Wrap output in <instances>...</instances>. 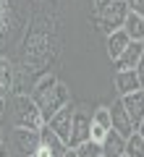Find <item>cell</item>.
I'll return each mask as SVG.
<instances>
[{
    "label": "cell",
    "mask_w": 144,
    "mask_h": 157,
    "mask_svg": "<svg viewBox=\"0 0 144 157\" xmlns=\"http://www.w3.org/2000/svg\"><path fill=\"white\" fill-rule=\"evenodd\" d=\"M32 100L39 105L42 118H45V123H47L55 113H60L66 105H71V92H68L66 84H60V81H58L50 92H45V94H39V97H32Z\"/></svg>",
    "instance_id": "obj_1"
},
{
    "label": "cell",
    "mask_w": 144,
    "mask_h": 157,
    "mask_svg": "<svg viewBox=\"0 0 144 157\" xmlns=\"http://www.w3.org/2000/svg\"><path fill=\"white\" fill-rule=\"evenodd\" d=\"M45 126V118H42V110L39 105L32 100V97L21 94L16 100V128H24V131H42Z\"/></svg>",
    "instance_id": "obj_2"
},
{
    "label": "cell",
    "mask_w": 144,
    "mask_h": 157,
    "mask_svg": "<svg viewBox=\"0 0 144 157\" xmlns=\"http://www.w3.org/2000/svg\"><path fill=\"white\" fill-rule=\"evenodd\" d=\"M128 3L126 0H115V3H110V6L105 8L102 13H97V21H100V29L110 37L113 32H121L123 29V24H126V18H128Z\"/></svg>",
    "instance_id": "obj_3"
},
{
    "label": "cell",
    "mask_w": 144,
    "mask_h": 157,
    "mask_svg": "<svg viewBox=\"0 0 144 157\" xmlns=\"http://www.w3.org/2000/svg\"><path fill=\"white\" fill-rule=\"evenodd\" d=\"M92 136V113L89 110H73V126H71V141L68 147L71 149H79L84 141H89Z\"/></svg>",
    "instance_id": "obj_4"
},
{
    "label": "cell",
    "mask_w": 144,
    "mask_h": 157,
    "mask_svg": "<svg viewBox=\"0 0 144 157\" xmlns=\"http://www.w3.org/2000/svg\"><path fill=\"white\" fill-rule=\"evenodd\" d=\"M113 131V118H110V107H97V110L92 113V136H89V141H97V144H102V141L107 139V134Z\"/></svg>",
    "instance_id": "obj_5"
},
{
    "label": "cell",
    "mask_w": 144,
    "mask_h": 157,
    "mask_svg": "<svg viewBox=\"0 0 144 157\" xmlns=\"http://www.w3.org/2000/svg\"><path fill=\"white\" fill-rule=\"evenodd\" d=\"M110 118H113V131H118L123 139H128L131 134H136V128H134V123H131V118H128L126 107H123L121 97L110 105Z\"/></svg>",
    "instance_id": "obj_6"
},
{
    "label": "cell",
    "mask_w": 144,
    "mask_h": 157,
    "mask_svg": "<svg viewBox=\"0 0 144 157\" xmlns=\"http://www.w3.org/2000/svg\"><path fill=\"white\" fill-rule=\"evenodd\" d=\"M47 126H50V128L68 144V141H71V126H73V107L66 105L60 113H55V115L47 121ZM68 149H71V147H68Z\"/></svg>",
    "instance_id": "obj_7"
},
{
    "label": "cell",
    "mask_w": 144,
    "mask_h": 157,
    "mask_svg": "<svg viewBox=\"0 0 144 157\" xmlns=\"http://www.w3.org/2000/svg\"><path fill=\"white\" fill-rule=\"evenodd\" d=\"M142 58H144V42H131L126 47V52L115 60V73L118 71H134Z\"/></svg>",
    "instance_id": "obj_8"
},
{
    "label": "cell",
    "mask_w": 144,
    "mask_h": 157,
    "mask_svg": "<svg viewBox=\"0 0 144 157\" xmlns=\"http://www.w3.org/2000/svg\"><path fill=\"white\" fill-rule=\"evenodd\" d=\"M121 100H123V107H126L128 118H131L134 128H139L144 121V92H134V94H126Z\"/></svg>",
    "instance_id": "obj_9"
},
{
    "label": "cell",
    "mask_w": 144,
    "mask_h": 157,
    "mask_svg": "<svg viewBox=\"0 0 144 157\" xmlns=\"http://www.w3.org/2000/svg\"><path fill=\"white\" fill-rule=\"evenodd\" d=\"M39 136H42V147H45V149H50V155H53V157H66L68 144H66V141H63V139H60V136H58L47 123L42 126Z\"/></svg>",
    "instance_id": "obj_10"
},
{
    "label": "cell",
    "mask_w": 144,
    "mask_h": 157,
    "mask_svg": "<svg viewBox=\"0 0 144 157\" xmlns=\"http://www.w3.org/2000/svg\"><path fill=\"white\" fill-rule=\"evenodd\" d=\"M115 92H118V97L142 92V84H139V78H136V71H118L115 73Z\"/></svg>",
    "instance_id": "obj_11"
},
{
    "label": "cell",
    "mask_w": 144,
    "mask_h": 157,
    "mask_svg": "<svg viewBox=\"0 0 144 157\" xmlns=\"http://www.w3.org/2000/svg\"><path fill=\"white\" fill-rule=\"evenodd\" d=\"M16 141H18V147H21V152L29 155V157H34L39 152V147H42V136H39V131L16 128Z\"/></svg>",
    "instance_id": "obj_12"
},
{
    "label": "cell",
    "mask_w": 144,
    "mask_h": 157,
    "mask_svg": "<svg viewBox=\"0 0 144 157\" xmlns=\"http://www.w3.org/2000/svg\"><path fill=\"white\" fill-rule=\"evenodd\" d=\"M128 45H131V37H128L123 29H121V32H113L110 37H107V58L115 63L118 58L126 52V47H128Z\"/></svg>",
    "instance_id": "obj_13"
},
{
    "label": "cell",
    "mask_w": 144,
    "mask_h": 157,
    "mask_svg": "<svg viewBox=\"0 0 144 157\" xmlns=\"http://www.w3.org/2000/svg\"><path fill=\"white\" fill-rule=\"evenodd\" d=\"M102 157H126V139L118 131H110L102 141Z\"/></svg>",
    "instance_id": "obj_14"
},
{
    "label": "cell",
    "mask_w": 144,
    "mask_h": 157,
    "mask_svg": "<svg viewBox=\"0 0 144 157\" xmlns=\"http://www.w3.org/2000/svg\"><path fill=\"white\" fill-rule=\"evenodd\" d=\"M16 68L6 60V58H0V97H8L16 86Z\"/></svg>",
    "instance_id": "obj_15"
},
{
    "label": "cell",
    "mask_w": 144,
    "mask_h": 157,
    "mask_svg": "<svg viewBox=\"0 0 144 157\" xmlns=\"http://www.w3.org/2000/svg\"><path fill=\"white\" fill-rule=\"evenodd\" d=\"M123 32L131 37V42H144V16L128 13L126 24H123Z\"/></svg>",
    "instance_id": "obj_16"
},
{
    "label": "cell",
    "mask_w": 144,
    "mask_h": 157,
    "mask_svg": "<svg viewBox=\"0 0 144 157\" xmlns=\"http://www.w3.org/2000/svg\"><path fill=\"white\" fill-rule=\"evenodd\" d=\"M126 157H144V139L139 134H131L126 139Z\"/></svg>",
    "instance_id": "obj_17"
},
{
    "label": "cell",
    "mask_w": 144,
    "mask_h": 157,
    "mask_svg": "<svg viewBox=\"0 0 144 157\" xmlns=\"http://www.w3.org/2000/svg\"><path fill=\"white\" fill-rule=\"evenodd\" d=\"M76 155L79 157H102V144H97V141H84L76 149Z\"/></svg>",
    "instance_id": "obj_18"
},
{
    "label": "cell",
    "mask_w": 144,
    "mask_h": 157,
    "mask_svg": "<svg viewBox=\"0 0 144 157\" xmlns=\"http://www.w3.org/2000/svg\"><path fill=\"white\" fill-rule=\"evenodd\" d=\"M55 84H58V78L53 76V73H50V76H45L42 81H39V84L34 86V97H39V94H45V92H50V89H53V86H55Z\"/></svg>",
    "instance_id": "obj_19"
},
{
    "label": "cell",
    "mask_w": 144,
    "mask_h": 157,
    "mask_svg": "<svg viewBox=\"0 0 144 157\" xmlns=\"http://www.w3.org/2000/svg\"><path fill=\"white\" fill-rule=\"evenodd\" d=\"M128 3V11L136 13V16H144V0H126Z\"/></svg>",
    "instance_id": "obj_20"
},
{
    "label": "cell",
    "mask_w": 144,
    "mask_h": 157,
    "mask_svg": "<svg viewBox=\"0 0 144 157\" xmlns=\"http://www.w3.org/2000/svg\"><path fill=\"white\" fill-rule=\"evenodd\" d=\"M134 71H136V78H139V84H142V89H144V58L139 60V66L134 68Z\"/></svg>",
    "instance_id": "obj_21"
},
{
    "label": "cell",
    "mask_w": 144,
    "mask_h": 157,
    "mask_svg": "<svg viewBox=\"0 0 144 157\" xmlns=\"http://www.w3.org/2000/svg\"><path fill=\"white\" fill-rule=\"evenodd\" d=\"M110 3H115V0H94V11H97V13H102L107 6H110Z\"/></svg>",
    "instance_id": "obj_22"
},
{
    "label": "cell",
    "mask_w": 144,
    "mask_h": 157,
    "mask_svg": "<svg viewBox=\"0 0 144 157\" xmlns=\"http://www.w3.org/2000/svg\"><path fill=\"white\" fill-rule=\"evenodd\" d=\"M34 157H53V155H50V149H45V147H39V152H37Z\"/></svg>",
    "instance_id": "obj_23"
},
{
    "label": "cell",
    "mask_w": 144,
    "mask_h": 157,
    "mask_svg": "<svg viewBox=\"0 0 144 157\" xmlns=\"http://www.w3.org/2000/svg\"><path fill=\"white\" fill-rule=\"evenodd\" d=\"M3 113H6V97H0V118H3Z\"/></svg>",
    "instance_id": "obj_24"
},
{
    "label": "cell",
    "mask_w": 144,
    "mask_h": 157,
    "mask_svg": "<svg viewBox=\"0 0 144 157\" xmlns=\"http://www.w3.org/2000/svg\"><path fill=\"white\" fill-rule=\"evenodd\" d=\"M136 134H139V136H142V139H144V121H142V126H139V128H136Z\"/></svg>",
    "instance_id": "obj_25"
},
{
    "label": "cell",
    "mask_w": 144,
    "mask_h": 157,
    "mask_svg": "<svg viewBox=\"0 0 144 157\" xmlns=\"http://www.w3.org/2000/svg\"><path fill=\"white\" fill-rule=\"evenodd\" d=\"M66 157H79V155H76V149H68V152H66Z\"/></svg>",
    "instance_id": "obj_26"
},
{
    "label": "cell",
    "mask_w": 144,
    "mask_h": 157,
    "mask_svg": "<svg viewBox=\"0 0 144 157\" xmlns=\"http://www.w3.org/2000/svg\"><path fill=\"white\" fill-rule=\"evenodd\" d=\"M0 157H6V149H3V147H0Z\"/></svg>",
    "instance_id": "obj_27"
},
{
    "label": "cell",
    "mask_w": 144,
    "mask_h": 157,
    "mask_svg": "<svg viewBox=\"0 0 144 157\" xmlns=\"http://www.w3.org/2000/svg\"><path fill=\"white\" fill-rule=\"evenodd\" d=\"M0 147H3V128H0Z\"/></svg>",
    "instance_id": "obj_28"
},
{
    "label": "cell",
    "mask_w": 144,
    "mask_h": 157,
    "mask_svg": "<svg viewBox=\"0 0 144 157\" xmlns=\"http://www.w3.org/2000/svg\"><path fill=\"white\" fill-rule=\"evenodd\" d=\"M142 92H144V89H142Z\"/></svg>",
    "instance_id": "obj_29"
}]
</instances>
